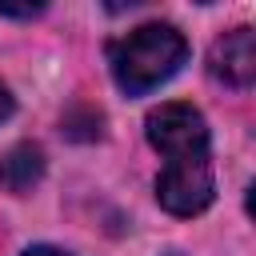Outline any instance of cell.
<instances>
[{
	"label": "cell",
	"mask_w": 256,
	"mask_h": 256,
	"mask_svg": "<svg viewBox=\"0 0 256 256\" xmlns=\"http://www.w3.org/2000/svg\"><path fill=\"white\" fill-rule=\"evenodd\" d=\"M12 108H16V104H12V96H8V88L0 84V124H4L8 116H12Z\"/></svg>",
	"instance_id": "6"
},
{
	"label": "cell",
	"mask_w": 256,
	"mask_h": 256,
	"mask_svg": "<svg viewBox=\"0 0 256 256\" xmlns=\"http://www.w3.org/2000/svg\"><path fill=\"white\" fill-rule=\"evenodd\" d=\"M168 256H180V252H168Z\"/></svg>",
	"instance_id": "8"
},
{
	"label": "cell",
	"mask_w": 256,
	"mask_h": 256,
	"mask_svg": "<svg viewBox=\"0 0 256 256\" xmlns=\"http://www.w3.org/2000/svg\"><path fill=\"white\" fill-rule=\"evenodd\" d=\"M148 144L168 160L156 176V200L172 216H196L212 204V152H208V124L200 108L184 100H168L148 112L144 120Z\"/></svg>",
	"instance_id": "1"
},
{
	"label": "cell",
	"mask_w": 256,
	"mask_h": 256,
	"mask_svg": "<svg viewBox=\"0 0 256 256\" xmlns=\"http://www.w3.org/2000/svg\"><path fill=\"white\" fill-rule=\"evenodd\" d=\"M44 12V4H32V8H12V4H0V16H12V20H32V16H40Z\"/></svg>",
	"instance_id": "5"
},
{
	"label": "cell",
	"mask_w": 256,
	"mask_h": 256,
	"mask_svg": "<svg viewBox=\"0 0 256 256\" xmlns=\"http://www.w3.org/2000/svg\"><path fill=\"white\" fill-rule=\"evenodd\" d=\"M188 60V40L172 24H140L108 44V68L120 92L144 96L172 80L180 64Z\"/></svg>",
	"instance_id": "2"
},
{
	"label": "cell",
	"mask_w": 256,
	"mask_h": 256,
	"mask_svg": "<svg viewBox=\"0 0 256 256\" xmlns=\"http://www.w3.org/2000/svg\"><path fill=\"white\" fill-rule=\"evenodd\" d=\"M208 72H212V80H220L228 88H248L256 80V36H252V28L224 32L208 52Z\"/></svg>",
	"instance_id": "3"
},
{
	"label": "cell",
	"mask_w": 256,
	"mask_h": 256,
	"mask_svg": "<svg viewBox=\"0 0 256 256\" xmlns=\"http://www.w3.org/2000/svg\"><path fill=\"white\" fill-rule=\"evenodd\" d=\"M20 256H68V252H56V248H28V252H20Z\"/></svg>",
	"instance_id": "7"
},
{
	"label": "cell",
	"mask_w": 256,
	"mask_h": 256,
	"mask_svg": "<svg viewBox=\"0 0 256 256\" xmlns=\"http://www.w3.org/2000/svg\"><path fill=\"white\" fill-rule=\"evenodd\" d=\"M40 176H44V152L36 144H16L4 152V160H0V188L4 192L24 196L32 184H40Z\"/></svg>",
	"instance_id": "4"
}]
</instances>
